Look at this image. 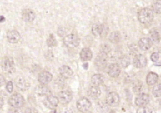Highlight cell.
<instances>
[{
    "label": "cell",
    "mask_w": 161,
    "mask_h": 113,
    "mask_svg": "<svg viewBox=\"0 0 161 113\" xmlns=\"http://www.w3.org/2000/svg\"><path fill=\"white\" fill-rule=\"evenodd\" d=\"M138 19L142 24L147 25L150 23L153 19V10L148 8L142 9L138 13Z\"/></svg>",
    "instance_id": "cell-1"
},
{
    "label": "cell",
    "mask_w": 161,
    "mask_h": 113,
    "mask_svg": "<svg viewBox=\"0 0 161 113\" xmlns=\"http://www.w3.org/2000/svg\"><path fill=\"white\" fill-rule=\"evenodd\" d=\"M2 69L7 73H13L15 70V64L13 58L11 56H5L2 61Z\"/></svg>",
    "instance_id": "cell-2"
},
{
    "label": "cell",
    "mask_w": 161,
    "mask_h": 113,
    "mask_svg": "<svg viewBox=\"0 0 161 113\" xmlns=\"http://www.w3.org/2000/svg\"><path fill=\"white\" fill-rule=\"evenodd\" d=\"M8 103L13 107L21 108L25 104V99L20 94L16 93L10 97Z\"/></svg>",
    "instance_id": "cell-3"
},
{
    "label": "cell",
    "mask_w": 161,
    "mask_h": 113,
    "mask_svg": "<svg viewBox=\"0 0 161 113\" xmlns=\"http://www.w3.org/2000/svg\"><path fill=\"white\" fill-rule=\"evenodd\" d=\"M64 44L70 48H75L79 45L80 40L78 37L74 34H70L66 35L64 38Z\"/></svg>",
    "instance_id": "cell-4"
},
{
    "label": "cell",
    "mask_w": 161,
    "mask_h": 113,
    "mask_svg": "<svg viewBox=\"0 0 161 113\" xmlns=\"http://www.w3.org/2000/svg\"><path fill=\"white\" fill-rule=\"evenodd\" d=\"M76 106H77L78 109L80 112H81L83 113H86L91 108V103L88 98L82 97L77 101Z\"/></svg>",
    "instance_id": "cell-5"
},
{
    "label": "cell",
    "mask_w": 161,
    "mask_h": 113,
    "mask_svg": "<svg viewBox=\"0 0 161 113\" xmlns=\"http://www.w3.org/2000/svg\"><path fill=\"white\" fill-rule=\"evenodd\" d=\"M108 28L104 25L94 24L92 27V33L96 37H104L106 35Z\"/></svg>",
    "instance_id": "cell-6"
},
{
    "label": "cell",
    "mask_w": 161,
    "mask_h": 113,
    "mask_svg": "<svg viewBox=\"0 0 161 113\" xmlns=\"http://www.w3.org/2000/svg\"><path fill=\"white\" fill-rule=\"evenodd\" d=\"M108 62V55L107 53L101 52L96 57L95 64L99 69H103L106 67Z\"/></svg>",
    "instance_id": "cell-7"
},
{
    "label": "cell",
    "mask_w": 161,
    "mask_h": 113,
    "mask_svg": "<svg viewBox=\"0 0 161 113\" xmlns=\"http://www.w3.org/2000/svg\"><path fill=\"white\" fill-rule=\"evenodd\" d=\"M59 99L57 97L52 96V95H48L46 96V97L43 100V104L48 109H53L56 108L59 103Z\"/></svg>",
    "instance_id": "cell-8"
},
{
    "label": "cell",
    "mask_w": 161,
    "mask_h": 113,
    "mask_svg": "<svg viewBox=\"0 0 161 113\" xmlns=\"http://www.w3.org/2000/svg\"><path fill=\"white\" fill-rule=\"evenodd\" d=\"M106 102L108 106L112 107H116L120 103V97L118 94L115 92L109 93L106 96Z\"/></svg>",
    "instance_id": "cell-9"
},
{
    "label": "cell",
    "mask_w": 161,
    "mask_h": 113,
    "mask_svg": "<svg viewBox=\"0 0 161 113\" xmlns=\"http://www.w3.org/2000/svg\"><path fill=\"white\" fill-rule=\"evenodd\" d=\"M73 99V94L71 91L68 90L62 91L59 92L58 99L59 101L64 105H66L69 104Z\"/></svg>",
    "instance_id": "cell-10"
},
{
    "label": "cell",
    "mask_w": 161,
    "mask_h": 113,
    "mask_svg": "<svg viewBox=\"0 0 161 113\" xmlns=\"http://www.w3.org/2000/svg\"><path fill=\"white\" fill-rule=\"evenodd\" d=\"M133 65L137 68H143L146 66L147 61L143 55L139 54L135 56L133 59Z\"/></svg>",
    "instance_id": "cell-11"
},
{
    "label": "cell",
    "mask_w": 161,
    "mask_h": 113,
    "mask_svg": "<svg viewBox=\"0 0 161 113\" xmlns=\"http://www.w3.org/2000/svg\"><path fill=\"white\" fill-rule=\"evenodd\" d=\"M17 87L21 91H26L30 87L29 82L23 77H18L15 81Z\"/></svg>",
    "instance_id": "cell-12"
},
{
    "label": "cell",
    "mask_w": 161,
    "mask_h": 113,
    "mask_svg": "<svg viewBox=\"0 0 161 113\" xmlns=\"http://www.w3.org/2000/svg\"><path fill=\"white\" fill-rule=\"evenodd\" d=\"M52 79V74L47 72V71H43L42 72L38 77V81L39 83L42 85H47L48 84Z\"/></svg>",
    "instance_id": "cell-13"
},
{
    "label": "cell",
    "mask_w": 161,
    "mask_h": 113,
    "mask_svg": "<svg viewBox=\"0 0 161 113\" xmlns=\"http://www.w3.org/2000/svg\"><path fill=\"white\" fill-rule=\"evenodd\" d=\"M150 101V97L148 94H140L135 101V104L139 107L146 106L148 104Z\"/></svg>",
    "instance_id": "cell-14"
},
{
    "label": "cell",
    "mask_w": 161,
    "mask_h": 113,
    "mask_svg": "<svg viewBox=\"0 0 161 113\" xmlns=\"http://www.w3.org/2000/svg\"><path fill=\"white\" fill-rule=\"evenodd\" d=\"M120 67L117 64H112L110 65L107 70L108 75L112 77H117L120 74Z\"/></svg>",
    "instance_id": "cell-15"
},
{
    "label": "cell",
    "mask_w": 161,
    "mask_h": 113,
    "mask_svg": "<svg viewBox=\"0 0 161 113\" xmlns=\"http://www.w3.org/2000/svg\"><path fill=\"white\" fill-rule=\"evenodd\" d=\"M22 18L26 22H32L35 18V14L34 12L30 9H25L22 13Z\"/></svg>",
    "instance_id": "cell-16"
},
{
    "label": "cell",
    "mask_w": 161,
    "mask_h": 113,
    "mask_svg": "<svg viewBox=\"0 0 161 113\" xmlns=\"http://www.w3.org/2000/svg\"><path fill=\"white\" fill-rule=\"evenodd\" d=\"M153 42L152 41V40L149 38L147 37H144V38H142L141 39H140L139 42H138V45L140 48L142 50H148V49H150L151 48V47L152 46V43Z\"/></svg>",
    "instance_id": "cell-17"
},
{
    "label": "cell",
    "mask_w": 161,
    "mask_h": 113,
    "mask_svg": "<svg viewBox=\"0 0 161 113\" xmlns=\"http://www.w3.org/2000/svg\"><path fill=\"white\" fill-rule=\"evenodd\" d=\"M7 39L11 43H16L20 39V33L16 30H11L7 33Z\"/></svg>",
    "instance_id": "cell-18"
},
{
    "label": "cell",
    "mask_w": 161,
    "mask_h": 113,
    "mask_svg": "<svg viewBox=\"0 0 161 113\" xmlns=\"http://www.w3.org/2000/svg\"><path fill=\"white\" fill-rule=\"evenodd\" d=\"M35 93L38 96H47L51 94V91L50 89L46 86V85H42L38 86L36 87L35 89Z\"/></svg>",
    "instance_id": "cell-19"
},
{
    "label": "cell",
    "mask_w": 161,
    "mask_h": 113,
    "mask_svg": "<svg viewBox=\"0 0 161 113\" xmlns=\"http://www.w3.org/2000/svg\"><path fill=\"white\" fill-rule=\"evenodd\" d=\"M59 72L62 77L64 79L70 78L73 75V71L68 66H63L59 69Z\"/></svg>",
    "instance_id": "cell-20"
},
{
    "label": "cell",
    "mask_w": 161,
    "mask_h": 113,
    "mask_svg": "<svg viewBox=\"0 0 161 113\" xmlns=\"http://www.w3.org/2000/svg\"><path fill=\"white\" fill-rule=\"evenodd\" d=\"M80 57L83 62L89 61L91 60L93 57V53L89 48H84L82 49L80 53Z\"/></svg>",
    "instance_id": "cell-21"
},
{
    "label": "cell",
    "mask_w": 161,
    "mask_h": 113,
    "mask_svg": "<svg viewBox=\"0 0 161 113\" xmlns=\"http://www.w3.org/2000/svg\"><path fill=\"white\" fill-rule=\"evenodd\" d=\"M101 93V92L99 87L98 86H96L91 87L88 91V96L93 99H98L100 96Z\"/></svg>",
    "instance_id": "cell-22"
},
{
    "label": "cell",
    "mask_w": 161,
    "mask_h": 113,
    "mask_svg": "<svg viewBox=\"0 0 161 113\" xmlns=\"http://www.w3.org/2000/svg\"><path fill=\"white\" fill-rule=\"evenodd\" d=\"M158 79V76L157 74L154 72H149L146 77L147 84L149 86H152L155 84Z\"/></svg>",
    "instance_id": "cell-23"
},
{
    "label": "cell",
    "mask_w": 161,
    "mask_h": 113,
    "mask_svg": "<svg viewBox=\"0 0 161 113\" xmlns=\"http://www.w3.org/2000/svg\"><path fill=\"white\" fill-rule=\"evenodd\" d=\"M91 82L94 86H99L103 83L104 77L101 74H94L91 77Z\"/></svg>",
    "instance_id": "cell-24"
},
{
    "label": "cell",
    "mask_w": 161,
    "mask_h": 113,
    "mask_svg": "<svg viewBox=\"0 0 161 113\" xmlns=\"http://www.w3.org/2000/svg\"><path fill=\"white\" fill-rule=\"evenodd\" d=\"M110 42L113 43H118L121 40V34L119 32H113L111 33L110 38H109Z\"/></svg>",
    "instance_id": "cell-25"
},
{
    "label": "cell",
    "mask_w": 161,
    "mask_h": 113,
    "mask_svg": "<svg viewBox=\"0 0 161 113\" xmlns=\"http://www.w3.org/2000/svg\"><path fill=\"white\" fill-rule=\"evenodd\" d=\"M150 35L151 36V40L152 42L158 43L160 40V37L158 32L155 29H152L150 32Z\"/></svg>",
    "instance_id": "cell-26"
},
{
    "label": "cell",
    "mask_w": 161,
    "mask_h": 113,
    "mask_svg": "<svg viewBox=\"0 0 161 113\" xmlns=\"http://www.w3.org/2000/svg\"><path fill=\"white\" fill-rule=\"evenodd\" d=\"M120 66H121L122 67L126 68V67H127L130 65V58L128 57V56H126V55L122 56V57L120 58Z\"/></svg>",
    "instance_id": "cell-27"
},
{
    "label": "cell",
    "mask_w": 161,
    "mask_h": 113,
    "mask_svg": "<svg viewBox=\"0 0 161 113\" xmlns=\"http://www.w3.org/2000/svg\"><path fill=\"white\" fill-rule=\"evenodd\" d=\"M152 9L155 13H161V0H157L152 5Z\"/></svg>",
    "instance_id": "cell-28"
},
{
    "label": "cell",
    "mask_w": 161,
    "mask_h": 113,
    "mask_svg": "<svg viewBox=\"0 0 161 113\" xmlns=\"http://www.w3.org/2000/svg\"><path fill=\"white\" fill-rule=\"evenodd\" d=\"M152 94L155 97H161V84L156 85L152 90Z\"/></svg>",
    "instance_id": "cell-29"
},
{
    "label": "cell",
    "mask_w": 161,
    "mask_h": 113,
    "mask_svg": "<svg viewBox=\"0 0 161 113\" xmlns=\"http://www.w3.org/2000/svg\"><path fill=\"white\" fill-rule=\"evenodd\" d=\"M97 109L99 111L101 112H105L108 110V107H107L106 104L103 102L102 101H99L97 104Z\"/></svg>",
    "instance_id": "cell-30"
},
{
    "label": "cell",
    "mask_w": 161,
    "mask_h": 113,
    "mask_svg": "<svg viewBox=\"0 0 161 113\" xmlns=\"http://www.w3.org/2000/svg\"><path fill=\"white\" fill-rule=\"evenodd\" d=\"M47 45L49 47H54L57 45V42L55 38V37H53V35H50L48 38L47 39Z\"/></svg>",
    "instance_id": "cell-31"
},
{
    "label": "cell",
    "mask_w": 161,
    "mask_h": 113,
    "mask_svg": "<svg viewBox=\"0 0 161 113\" xmlns=\"http://www.w3.org/2000/svg\"><path fill=\"white\" fill-rule=\"evenodd\" d=\"M137 113H152V111L151 110V109H150L148 107L143 106V107H140L138 109Z\"/></svg>",
    "instance_id": "cell-32"
},
{
    "label": "cell",
    "mask_w": 161,
    "mask_h": 113,
    "mask_svg": "<svg viewBox=\"0 0 161 113\" xmlns=\"http://www.w3.org/2000/svg\"><path fill=\"white\" fill-rule=\"evenodd\" d=\"M6 89L9 93H12L13 91V85L12 81H9L6 86Z\"/></svg>",
    "instance_id": "cell-33"
},
{
    "label": "cell",
    "mask_w": 161,
    "mask_h": 113,
    "mask_svg": "<svg viewBox=\"0 0 161 113\" xmlns=\"http://www.w3.org/2000/svg\"><path fill=\"white\" fill-rule=\"evenodd\" d=\"M8 113H24V112L20 108L13 107V108L9 109Z\"/></svg>",
    "instance_id": "cell-34"
},
{
    "label": "cell",
    "mask_w": 161,
    "mask_h": 113,
    "mask_svg": "<svg viewBox=\"0 0 161 113\" xmlns=\"http://www.w3.org/2000/svg\"><path fill=\"white\" fill-rule=\"evenodd\" d=\"M150 58H151V60H152V62H156L159 59V55H158V53H153L151 55Z\"/></svg>",
    "instance_id": "cell-35"
},
{
    "label": "cell",
    "mask_w": 161,
    "mask_h": 113,
    "mask_svg": "<svg viewBox=\"0 0 161 113\" xmlns=\"http://www.w3.org/2000/svg\"><path fill=\"white\" fill-rule=\"evenodd\" d=\"M142 84L140 83H138V84H135V86L133 87V91L135 93L138 94V93H140L142 91Z\"/></svg>",
    "instance_id": "cell-36"
},
{
    "label": "cell",
    "mask_w": 161,
    "mask_h": 113,
    "mask_svg": "<svg viewBox=\"0 0 161 113\" xmlns=\"http://www.w3.org/2000/svg\"><path fill=\"white\" fill-rule=\"evenodd\" d=\"M64 78H62V79H59L58 81H56V83L57 84V86L61 87H64Z\"/></svg>",
    "instance_id": "cell-37"
},
{
    "label": "cell",
    "mask_w": 161,
    "mask_h": 113,
    "mask_svg": "<svg viewBox=\"0 0 161 113\" xmlns=\"http://www.w3.org/2000/svg\"><path fill=\"white\" fill-rule=\"evenodd\" d=\"M24 113H38V111L34 108H28L25 110Z\"/></svg>",
    "instance_id": "cell-38"
},
{
    "label": "cell",
    "mask_w": 161,
    "mask_h": 113,
    "mask_svg": "<svg viewBox=\"0 0 161 113\" xmlns=\"http://www.w3.org/2000/svg\"><path fill=\"white\" fill-rule=\"evenodd\" d=\"M5 82L6 81L5 77L2 75L0 74V87L3 86L5 84Z\"/></svg>",
    "instance_id": "cell-39"
},
{
    "label": "cell",
    "mask_w": 161,
    "mask_h": 113,
    "mask_svg": "<svg viewBox=\"0 0 161 113\" xmlns=\"http://www.w3.org/2000/svg\"><path fill=\"white\" fill-rule=\"evenodd\" d=\"M4 104V99H3V97H2L0 96V108H1Z\"/></svg>",
    "instance_id": "cell-40"
},
{
    "label": "cell",
    "mask_w": 161,
    "mask_h": 113,
    "mask_svg": "<svg viewBox=\"0 0 161 113\" xmlns=\"http://www.w3.org/2000/svg\"><path fill=\"white\" fill-rule=\"evenodd\" d=\"M5 21V18L3 16H0V23L4 22Z\"/></svg>",
    "instance_id": "cell-41"
},
{
    "label": "cell",
    "mask_w": 161,
    "mask_h": 113,
    "mask_svg": "<svg viewBox=\"0 0 161 113\" xmlns=\"http://www.w3.org/2000/svg\"><path fill=\"white\" fill-rule=\"evenodd\" d=\"M110 113H115V111H112Z\"/></svg>",
    "instance_id": "cell-42"
},
{
    "label": "cell",
    "mask_w": 161,
    "mask_h": 113,
    "mask_svg": "<svg viewBox=\"0 0 161 113\" xmlns=\"http://www.w3.org/2000/svg\"><path fill=\"white\" fill-rule=\"evenodd\" d=\"M53 113H56V111H54V112H53Z\"/></svg>",
    "instance_id": "cell-43"
},
{
    "label": "cell",
    "mask_w": 161,
    "mask_h": 113,
    "mask_svg": "<svg viewBox=\"0 0 161 113\" xmlns=\"http://www.w3.org/2000/svg\"><path fill=\"white\" fill-rule=\"evenodd\" d=\"M160 30H161V25H160Z\"/></svg>",
    "instance_id": "cell-44"
},
{
    "label": "cell",
    "mask_w": 161,
    "mask_h": 113,
    "mask_svg": "<svg viewBox=\"0 0 161 113\" xmlns=\"http://www.w3.org/2000/svg\"><path fill=\"white\" fill-rule=\"evenodd\" d=\"M86 113H88V112H86ZM88 113H89V112H88Z\"/></svg>",
    "instance_id": "cell-45"
},
{
    "label": "cell",
    "mask_w": 161,
    "mask_h": 113,
    "mask_svg": "<svg viewBox=\"0 0 161 113\" xmlns=\"http://www.w3.org/2000/svg\"><path fill=\"white\" fill-rule=\"evenodd\" d=\"M160 105H161V102H160Z\"/></svg>",
    "instance_id": "cell-46"
}]
</instances>
